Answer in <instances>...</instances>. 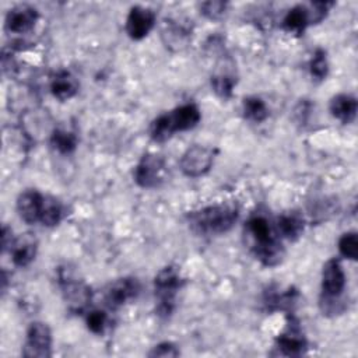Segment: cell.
<instances>
[{
    "mask_svg": "<svg viewBox=\"0 0 358 358\" xmlns=\"http://www.w3.org/2000/svg\"><path fill=\"white\" fill-rule=\"evenodd\" d=\"M187 36H189L187 31L176 24H169L162 31V39L165 45L175 50L183 48L187 43Z\"/></svg>",
    "mask_w": 358,
    "mask_h": 358,
    "instance_id": "obj_25",
    "label": "cell"
},
{
    "mask_svg": "<svg viewBox=\"0 0 358 358\" xmlns=\"http://www.w3.org/2000/svg\"><path fill=\"white\" fill-rule=\"evenodd\" d=\"M239 210L234 204H211L187 214V221L193 232L203 236L222 235L238 221Z\"/></svg>",
    "mask_w": 358,
    "mask_h": 358,
    "instance_id": "obj_2",
    "label": "cell"
},
{
    "mask_svg": "<svg viewBox=\"0 0 358 358\" xmlns=\"http://www.w3.org/2000/svg\"><path fill=\"white\" fill-rule=\"evenodd\" d=\"M78 91V81L69 70H57L50 80V92L59 101L71 99Z\"/></svg>",
    "mask_w": 358,
    "mask_h": 358,
    "instance_id": "obj_18",
    "label": "cell"
},
{
    "mask_svg": "<svg viewBox=\"0 0 358 358\" xmlns=\"http://www.w3.org/2000/svg\"><path fill=\"white\" fill-rule=\"evenodd\" d=\"M50 145L60 154H71L77 148V137L64 129H55L50 134Z\"/></svg>",
    "mask_w": 358,
    "mask_h": 358,
    "instance_id": "obj_24",
    "label": "cell"
},
{
    "mask_svg": "<svg viewBox=\"0 0 358 358\" xmlns=\"http://www.w3.org/2000/svg\"><path fill=\"white\" fill-rule=\"evenodd\" d=\"M155 24V13L143 6H133L126 18V34L133 41L145 38Z\"/></svg>",
    "mask_w": 358,
    "mask_h": 358,
    "instance_id": "obj_13",
    "label": "cell"
},
{
    "mask_svg": "<svg viewBox=\"0 0 358 358\" xmlns=\"http://www.w3.org/2000/svg\"><path fill=\"white\" fill-rule=\"evenodd\" d=\"M38 17L39 14L36 8L28 4H18L7 11L4 25L8 32L21 35L29 32L35 27Z\"/></svg>",
    "mask_w": 358,
    "mask_h": 358,
    "instance_id": "obj_14",
    "label": "cell"
},
{
    "mask_svg": "<svg viewBox=\"0 0 358 358\" xmlns=\"http://www.w3.org/2000/svg\"><path fill=\"white\" fill-rule=\"evenodd\" d=\"M185 284L180 271L175 266H166L161 268L154 278V295L157 301L155 313L166 319L173 313L176 295Z\"/></svg>",
    "mask_w": 358,
    "mask_h": 358,
    "instance_id": "obj_5",
    "label": "cell"
},
{
    "mask_svg": "<svg viewBox=\"0 0 358 358\" xmlns=\"http://www.w3.org/2000/svg\"><path fill=\"white\" fill-rule=\"evenodd\" d=\"M60 285L67 308L71 312L81 313L91 301V288L85 282L70 277H60Z\"/></svg>",
    "mask_w": 358,
    "mask_h": 358,
    "instance_id": "obj_12",
    "label": "cell"
},
{
    "mask_svg": "<svg viewBox=\"0 0 358 358\" xmlns=\"http://www.w3.org/2000/svg\"><path fill=\"white\" fill-rule=\"evenodd\" d=\"M22 355L28 358H48L52 355V333L46 323L34 322L29 324Z\"/></svg>",
    "mask_w": 358,
    "mask_h": 358,
    "instance_id": "obj_7",
    "label": "cell"
},
{
    "mask_svg": "<svg viewBox=\"0 0 358 358\" xmlns=\"http://www.w3.org/2000/svg\"><path fill=\"white\" fill-rule=\"evenodd\" d=\"M275 348L285 357H299L306 352L308 341L299 327V323L294 317H288L285 330L275 340Z\"/></svg>",
    "mask_w": 358,
    "mask_h": 358,
    "instance_id": "obj_10",
    "label": "cell"
},
{
    "mask_svg": "<svg viewBox=\"0 0 358 358\" xmlns=\"http://www.w3.org/2000/svg\"><path fill=\"white\" fill-rule=\"evenodd\" d=\"M45 196L35 189L24 190L17 199V213L20 218L27 224H35L41 221Z\"/></svg>",
    "mask_w": 358,
    "mask_h": 358,
    "instance_id": "obj_15",
    "label": "cell"
},
{
    "mask_svg": "<svg viewBox=\"0 0 358 358\" xmlns=\"http://www.w3.org/2000/svg\"><path fill=\"white\" fill-rule=\"evenodd\" d=\"M235 85H236L235 63L232 62L231 57L222 56L211 74V88L220 98L228 99L232 96Z\"/></svg>",
    "mask_w": 358,
    "mask_h": 358,
    "instance_id": "obj_11",
    "label": "cell"
},
{
    "mask_svg": "<svg viewBox=\"0 0 358 358\" xmlns=\"http://www.w3.org/2000/svg\"><path fill=\"white\" fill-rule=\"evenodd\" d=\"M245 236L253 256L267 267H274L284 257V246L275 225L263 213H253L245 222Z\"/></svg>",
    "mask_w": 358,
    "mask_h": 358,
    "instance_id": "obj_1",
    "label": "cell"
},
{
    "mask_svg": "<svg viewBox=\"0 0 358 358\" xmlns=\"http://www.w3.org/2000/svg\"><path fill=\"white\" fill-rule=\"evenodd\" d=\"M85 323L91 333L103 334L105 329L108 326V315H106V312L99 310V309L91 310L85 316Z\"/></svg>",
    "mask_w": 358,
    "mask_h": 358,
    "instance_id": "obj_28",
    "label": "cell"
},
{
    "mask_svg": "<svg viewBox=\"0 0 358 358\" xmlns=\"http://www.w3.org/2000/svg\"><path fill=\"white\" fill-rule=\"evenodd\" d=\"M179 355V350L178 347L171 343V341H164L157 344L155 347H152V350L148 352V357H178Z\"/></svg>",
    "mask_w": 358,
    "mask_h": 358,
    "instance_id": "obj_30",
    "label": "cell"
},
{
    "mask_svg": "<svg viewBox=\"0 0 358 358\" xmlns=\"http://www.w3.org/2000/svg\"><path fill=\"white\" fill-rule=\"evenodd\" d=\"M140 282L134 277L117 278L105 289L103 301L109 309H119L127 302L136 299L140 294Z\"/></svg>",
    "mask_w": 358,
    "mask_h": 358,
    "instance_id": "obj_9",
    "label": "cell"
},
{
    "mask_svg": "<svg viewBox=\"0 0 358 358\" xmlns=\"http://www.w3.org/2000/svg\"><path fill=\"white\" fill-rule=\"evenodd\" d=\"M296 291L295 289H287L284 292H278V289H267L264 294V305L268 310H285L291 309V306L296 301Z\"/></svg>",
    "mask_w": 358,
    "mask_h": 358,
    "instance_id": "obj_21",
    "label": "cell"
},
{
    "mask_svg": "<svg viewBox=\"0 0 358 358\" xmlns=\"http://www.w3.org/2000/svg\"><path fill=\"white\" fill-rule=\"evenodd\" d=\"M165 159L155 152H147L134 168V180L143 189L158 187L165 180Z\"/></svg>",
    "mask_w": 358,
    "mask_h": 358,
    "instance_id": "obj_6",
    "label": "cell"
},
{
    "mask_svg": "<svg viewBox=\"0 0 358 358\" xmlns=\"http://www.w3.org/2000/svg\"><path fill=\"white\" fill-rule=\"evenodd\" d=\"M63 217H64L63 204L52 196H45L43 208H42L39 222L45 227H56L57 224H60Z\"/></svg>",
    "mask_w": 358,
    "mask_h": 358,
    "instance_id": "obj_23",
    "label": "cell"
},
{
    "mask_svg": "<svg viewBox=\"0 0 358 358\" xmlns=\"http://www.w3.org/2000/svg\"><path fill=\"white\" fill-rule=\"evenodd\" d=\"M38 243L31 234H24L20 238H15L8 249L11 260L17 267H27L36 256Z\"/></svg>",
    "mask_w": 358,
    "mask_h": 358,
    "instance_id": "obj_16",
    "label": "cell"
},
{
    "mask_svg": "<svg viewBox=\"0 0 358 358\" xmlns=\"http://www.w3.org/2000/svg\"><path fill=\"white\" fill-rule=\"evenodd\" d=\"M345 273L338 259H330L322 270L320 309L323 315H338L345 309L343 292L345 291Z\"/></svg>",
    "mask_w": 358,
    "mask_h": 358,
    "instance_id": "obj_4",
    "label": "cell"
},
{
    "mask_svg": "<svg viewBox=\"0 0 358 358\" xmlns=\"http://www.w3.org/2000/svg\"><path fill=\"white\" fill-rule=\"evenodd\" d=\"M228 3L225 1H204L200 4V11L208 20H220L227 11Z\"/></svg>",
    "mask_w": 358,
    "mask_h": 358,
    "instance_id": "obj_29",
    "label": "cell"
},
{
    "mask_svg": "<svg viewBox=\"0 0 358 358\" xmlns=\"http://www.w3.org/2000/svg\"><path fill=\"white\" fill-rule=\"evenodd\" d=\"M242 112L245 119L252 123H262L268 117V108L260 96H248L242 102Z\"/></svg>",
    "mask_w": 358,
    "mask_h": 358,
    "instance_id": "obj_22",
    "label": "cell"
},
{
    "mask_svg": "<svg viewBox=\"0 0 358 358\" xmlns=\"http://www.w3.org/2000/svg\"><path fill=\"white\" fill-rule=\"evenodd\" d=\"M329 109L333 117L340 120L343 124H350L357 116L358 102L351 94H337L330 99Z\"/></svg>",
    "mask_w": 358,
    "mask_h": 358,
    "instance_id": "obj_17",
    "label": "cell"
},
{
    "mask_svg": "<svg viewBox=\"0 0 358 358\" xmlns=\"http://www.w3.org/2000/svg\"><path fill=\"white\" fill-rule=\"evenodd\" d=\"M274 225L281 238L288 241H296L303 232L305 221L299 213L289 211L278 215Z\"/></svg>",
    "mask_w": 358,
    "mask_h": 358,
    "instance_id": "obj_19",
    "label": "cell"
},
{
    "mask_svg": "<svg viewBox=\"0 0 358 358\" xmlns=\"http://www.w3.org/2000/svg\"><path fill=\"white\" fill-rule=\"evenodd\" d=\"M338 252L348 260H357L358 257V235L357 232H345L338 239Z\"/></svg>",
    "mask_w": 358,
    "mask_h": 358,
    "instance_id": "obj_27",
    "label": "cell"
},
{
    "mask_svg": "<svg viewBox=\"0 0 358 358\" xmlns=\"http://www.w3.org/2000/svg\"><path fill=\"white\" fill-rule=\"evenodd\" d=\"M214 154L215 151L208 147L203 145H192L189 147L180 161H179V168L185 176L189 178H199L206 175L214 162Z\"/></svg>",
    "mask_w": 358,
    "mask_h": 358,
    "instance_id": "obj_8",
    "label": "cell"
},
{
    "mask_svg": "<svg viewBox=\"0 0 358 358\" xmlns=\"http://www.w3.org/2000/svg\"><path fill=\"white\" fill-rule=\"evenodd\" d=\"M310 13L306 6L298 4L294 6L292 8L288 10L285 17L282 18V28L287 32L295 34V35H302L308 25H310Z\"/></svg>",
    "mask_w": 358,
    "mask_h": 358,
    "instance_id": "obj_20",
    "label": "cell"
},
{
    "mask_svg": "<svg viewBox=\"0 0 358 358\" xmlns=\"http://www.w3.org/2000/svg\"><path fill=\"white\" fill-rule=\"evenodd\" d=\"M309 71L313 80L316 81H323L327 77L329 73V62L326 56V50L323 49H316L312 55V59L309 62Z\"/></svg>",
    "mask_w": 358,
    "mask_h": 358,
    "instance_id": "obj_26",
    "label": "cell"
},
{
    "mask_svg": "<svg viewBox=\"0 0 358 358\" xmlns=\"http://www.w3.org/2000/svg\"><path fill=\"white\" fill-rule=\"evenodd\" d=\"M11 235H13L11 229H8L7 227H3V231H1V249H3V252L10 249L11 243L14 241V238Z\"/></svg>",
    "mask_w": 358,
    "mask_h": 358,
    "instance_id": "obj_31",
    "label": "cell"
},
{
    "mask_svg": "<svg viewBox=\"0 0 358 358\" xmlns=\"http://www.w3.org/2000/svg\"><path fill=\"white\" fill-rule=\"evenodd\" d=\"M201 119L200 109L194 103H185L169 113H162L150 124V137L157 143L169 140L178 131H186L199 124Z\"/></svg>",
    "mask_w": 358,
    "mask_h": 358,
    "instance_id": "obj_3",
    "label": "cell"
}]
</instances>
